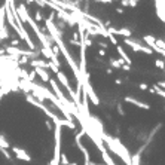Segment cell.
<instances>
[{"label":"cell","instance_id":"cell-20","mask_svg":"<svg viewBox=\"0 0 165 165\" xmlns=\"http://www.w3.org/2000/svg\"><path fill=\"white\" fill-rule=\"evenodd\" d=\"M34 20H36V21H37V22H39V21H42V20H43V18H42V14H40V12H39V11H37V12H36V15H34Z\"/></svg>","mask_w":165,"mask_h":165},{"label":"cell","instance_id":"cell-12","mask_svg":"<svg viewBox=\"0 0 165 165\" xmlns=\"http://www.w3.org/2000/svg\"><path fill=\"white\" fill-rule=\"evenodd\" d=\"M109 63H110V66L113 67V68H122V66L125 64L124 60H120V58H118V60L116 58H110Z\"/></svg>","mask_w":165,"mask_h":165},{"label":"cell","instance_id":"cell-23","mask_svg":"<svg viewBox=\"0 0 165 165\" xmlns=\"http://www.w3.org/2000/svg\"><path fill=\"white\" fill-rule=\"evenodd\" d=\"M122 68L128 72V70H131V66H126V64H124V66H122Z\"/></svg>","mask_w":165,"mask_h":165},{"label":"cell","instance_id":"cell-22","mask_svg":"<svg viewBox=\"0 0 165 165\" xmlns=\"http://www.w3.org/2000/svg\"><path fill=\"white\" fill-rule=\"evenodd\" d=\"M98 55H100V57H106L107 54H106V51H104V49H100V51H98Z\"/></svg>","mask_w":165,"mask_h":165},{"label":"cell","instance_id":"cell-17","mask_svg":"<svg viewBox=\"0 0 165 165\" xmlns=\"http://www.w3.org/2000/svg\"><path fill=\"white\" fill-rule=\"evenodd\" d=\"M109 39H110V42L113 43L115 46H118V45H119V43H118V39H116V37L113 36V34H110V33H109Z\"/></svg>","mask_w":165,"mask_h":165},{"label":"cell","instance_id":"cell-2","mask_svg":"<svg viewBox=\"0 0 165 165\" xmlns=\"http://www.w3.org/2000/svg\"><path fill=\"white\" fill-rule=\"evenodd\" d=\"M25 100H27V103H30L31 106H34V107H37V109H40V110H43L45 113L52 119V122H54V125H60V126H67V128H70V129H74L76 128V125H74V122H68V120H66V119H61V118H58L55 113H52V112L45 106V104H42L40 101H37L36 98L33 97L31 94H28V95H25Z\"/></svg>","mask_w":165,"mask_h":165},{"label":"cell","instance_id":"cell-21","mask_svg":"<svg viewBox=\"0 0 165 165\" xmlns=\"http://www.w3.org/2000/svg\"><path fill=\"white\" fill-rule=\"evenodd\" d=\"M118 112H119V115H120V116H125V110H124V107L120 106V104L118 106Z\"/></svg>","mask_w":165,"mask_h":165},{"label":"cell","instance_id":"cell-16","mask_svg":"<svg viewBox=\"0 0 165 165\" xmlns=\"http://www.w3.org/2000/svg\"><path fill=\"white\" fill-rule=\"evenodd\" d=\"M61 164H63V165H68V164H70V161H68V158H67L66 153H61Z\"/></svg>","mask_w":165,"mask_h":165},{"label":"cell","instance_id":"cell-10","mask_svg":"<svg viewBox=\"0 0 165 165\" xmlns=\"http://www.w3.org/2000/svg\"><path fill=\"white\" fill-rule=\"evenodd\" d=\"M116 51H118V54L120 55V60H124V63L126 64V66H131V58H129L128 55H126V52H125V49L122 48V46H120V45H118L116 46Z\"/></svg>","mask_w":165,"mask_h":165},{"label":"cell","instance_id":"cell-24","mask_svg":"<svg viewBox=\"0 0 165 165\" xmlns=\"http://www.w3.org/2000/svg\"><path fill=\"white\" fill-rule=\"evenodd\" d=\"M164 61H165V58H164ZM164 72H165V67H164ZM159 86H162V88H165V82H159Z\"/></svg>","mask_w":165,"mask_h":165},{"label":"cell","instance_id":"cell-9","mask_svg":"<svg viewBox=\"0 0 165 165\" xmlns=\"http://www.w3.org/2000/svg\"><path fill=\"white\" fill-rule=\"evenodd\" d=\"M155 6H156V14L165 24V2H155Z\"/></svg>","mask_w":165,"mask_h":165},{"label":"cell","instance_id":"cell-7","mask_svg":"<svg viewBox=\"0 0 165 165\" xmlns=\"http://www.w3.org/2000/svg\"><path fill=\"white\" fill-rule=\"evenodd\" d=\"M110 34H113V36H122L124 39H129L131 37V34H133V30H129V28H109L107 30Z\"/></svg>","mask_w":165,"mask_h":165},{"label":"cell","instance_id":"cell-11","mask_svg":"<svg viewBox=\"0 0 165 165\" xmlns=\"http://www.w3.org/2000/svg\"><path fill=\"white\" fill-rule=\"evenodd\" d=\"M34 74H37L43 82H49V79H51L49 73L46 70H43V68H39V67H34Z\"/></svg>","mask_w":165,"mask_h":165},{"label":"cell","instance_id":"cell-25","mask_svg":"<svg viewBox=\"0 0 165 165\" xmlns=\"http://www.w3.org/2000/svg\"><path fill=\"white\" fill-rule=\"evenodd\" d=\"M116 12L118 14H124V9H122V7H116Z\"/></svg>","mask_w":165,"mask_h":165},{"label":"cell","instance_id":"cell-3","mask_svg":"<svg viewBox=\"0 0 165 165\" xmlns=\"http://www.w3.org/2000/svg\"><path fill=\"white\" fill-rule=\"evenodd\" d=\"M61 128L54 125V155L48 165H61Z\"/></svg>","mask_w":165,"mask_h":165},{"label":"cell","instance_id":"cell-15","mask_svg":"<svg viewBox=\"0 0 165 165\" xmlns=\"http://www.w3.org/2000/svg\"><path fill=\"white\" fill-rule=\"evenodd\" d=\"M153 88H155V94L161 95V97L165 100V91H164V89H161V88H158V86H153Z\"/></svg>","mask_w":165,"mask_h":165},{"label":"cell","instance_id":"cell-13","mask_svg":"<svg viewBox=\"0 0 165 165\" xmlns=\"http://www.w3.org/2000/svg\"><path fill=\"white\" fill-rule=\"evenodd\" d=\"M155 67H156V68H159V70H164V67H165V61H164L162 58H158V60L155 61Z\"/></svg>","mask_w":165,"mask_h":165},{"label":"cell","instance_id":"cell-26","mask_svg":"<svg viewBox=\"0 0 165 165\" xmlns=\"http://www.w3.org/2000/svg\"><path fill=\"white\" fill-rule=\"evenodd\" d=\"M106 73H107V74H112V73H113V70H112V68H107Z\"/></svg>","mask_w":165,"mask_h":165},{"label":"cell","instance_id":"cell-28","mask_svg":"<svg viewBox=\"0 0 165 165\" xmlns=\"http://www.w3.org/2000/svg\"><path fill=\"white\" fill-rule=\"evenodd\" d=\"M68 165H77V162H70V164H68Z\"/></svg>","mask_w":165,"mask_h":165},{"label":"cell","instance_id":"cell-19","mask_svg":"<svg viewBox=\"0 0 165 165\" xmlns=\"http://www.w3.org/2000/svg\"><path fill=\"white\" fill-rule=\"evenodd\" d=\"M138 88L143 89V91H147V89H149V85H146V83H138Z\"/></svg>","mask_w":165,"mask_h":165},{"label":"cell","instance_id":"cell-1","mask_svg":"<svg viewBox=\"0 0 165 165\" xmlns=\"http://www.w3.org/2000/svg\"><path fill=\"white\" fill-rule=\"evenodd\" d=\"M100 138H101V141H104V143L109 146L110 152L116 153L126 165H131V164H133V162H131V155H129V152H128L126 147H125L122 143H120V140H118V138H113L112 135H107L106 133H103V134L100 135Z\"/></svg>","mask_w":165,"mask_h":165},{"label":"cell","instance_id":"cell-6","mask_svg":"<svg viewBox=\"0 0 165 165\" xmlns=\"http://www.w3.org/2000/svg\"><path fill=\"white\" fill-rule=\"evenodd\" d=\"M11 150H12V153H14V156L18 161H24V162H31L33 161V158H31V155L25 150V149H22V147H18V146H11Z\"/></svg>","mask_w":165,"mask_h":165},{"label":"cell","instance_id":"cell-29","mask_svg":"<svg viewBox=\"0 0 165 165\" xmlns=\"http://www.w3.org/2000/svg\"><path fill=\"white\" fill-rule=\"evenodd\" d=\"M164 110H165V107H164Z\"/></svg>","mask_w":165,"mask_h":165},{"label":"cell","instance_id":"cell-5","mask_svg":"<svg viewBox=\"0 0 165 165\" xmlns=\"http://www.w3.org/2000/svg\"><path fill=\"white\" fill-rule=\"evenodd\" d=\"M30 66L34 68V67H39V68H43V70H46V68H49V70H52L55 74L60 72V68L57 67V66H54L51 61H43V60H39V58H36V60H30Z\"/></svg>","mask_w":165,"mask_h":165},{"label":"cell","instance_id":"cell-8","mask_svg":"<svg viewBox=\"0 0 165 165\" xmlns=\"http://www.w3.org/2000/svg\"><path fill=\"white\" fill-rule=\"evenodd\" d=\"M125 103H129V104H134V106H137L138 109H144V110H150V104H147L144 101H140V100H137L134 97H125L124 98Z\"/></svg>","mask_w":165,"mask_h":165},{"label":"cell","instance_id":"cell-18","mask_svg":"<svg viewBox=\"0 0 165 165\" xmlns=\"http://www.w3.org/2000/svg\"><path fill=\"white\" fill-rule=\"evenodd\" d=\"M20 43H21L20 39H14V40L11 42V45H12V48H18V46H20Z\"/></svg>","mask_w":165,"mask_h":165},{"label":"cell","instance_id":"cell-27","mask_svg":"<svg viewBox=\"0 0 165 165\" xmlns=\"http://www.w3.org/2000/svg\"><path fill=\"white\" fill-rule=\"evenodd\" d=\"M115 82H116V85H120V83H122V80H120V79H116Z\"/></svg>","mask_w":165,"mask_h":165},{"label":"cell","instance_id":"cell-14","mask_svg":"<svg viewBox=\"0 0 165 165\" xmlns=\"http://www.w3.org/2000/svg\"><path fill=\"white\" fill-rule=\"evenodd\" d=\"M120 5H124V6H129V7H135L138 5L137 0H134V2H120Z\"/></svg>","mask_w":165,"mask_h":165},{"label":"cell","instance_id":"cell-4","mask_svg":"<svg viewBox=\"0 0 165 165\" xmlns=\"http://www.w3.org/2000/svg\"><path fill=\"white\" fill-rule=\"evenodd\" d=\"M124 45L129 46L134 52H144V54H147V55H152L153 54V51L150 48H147L146 45H141L140 42L133 40V39H124Z\"/></svg>","mask_w":165,"mask_h":165}]
</instances>
